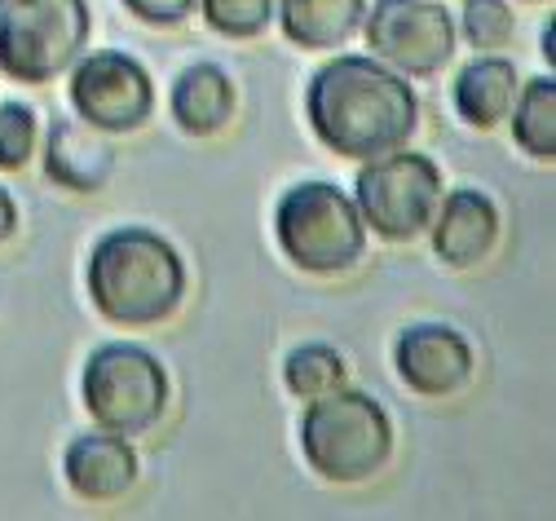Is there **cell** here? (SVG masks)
<instances>
[{
  "label": "cell",
  "instance_id": "obj_1",
  "mask_svg": "<svg viewBox=\"0 0 556 521\" xmlns=\"http://www.w3.org/2000/svg\"><path fill=\"white\" fill-rule=\"evenodd\" d=\"M305 120L331 156L376 160L415 137L420 98L371 53H336L309 76Z\"/></svg>",
  "mask_w": 556,
  "mask_h": 521
},
{
  "label": "cell",
  "instance_id": "obj_2",
  "mask_svg": "<svg viewBox=\"0 0 556 521\" xmlns=\"http://www.w3.org/2000/svg\"><path fill=\"white\" fill-rule=\"evenodd\" d=\"M89 301L115 327H160L186 301V261L181 252L147 231L115 226L89 252Z\"/></svg>",
  "mask_w": 556,
  "mask_h": 521
},
{
  "label": "cell",
  "instance_id": "obj_3",
  "mask_svg": "<svg viewBox=\"0 0 556 521\" xmlns=\"http://www.w3.org/2000/svg\"><path fill=\"white\" fill-rule=\"evenodd\" d=\"M301 456L336 486H363L393 460V420L363 389H331L301 411Z\"/></svg>",
  "mask_w": 556,
  "mask_h": 521
},
{
  "label": "cell",
  "instance_id": "obj_4",
  "mask_svg": "<svg viewBox=\"0 0 556 521\" xmlns=\"http://www.w3.org/2000/svg\"><path fill=\"white\" fill-rule=\"evenodd\" d=\"M274 239L283 257L314 278L350 274L367 252V226L354 195L331 182H296L274 208Z\"/></svg>",
  "mask_w": 556,
  "mask_h": 521
},
{
  "label": "cell",
  "instance_id": "obj_5",
  "mask_svg": "<svg viewBox=\"0 0 556 521\" xmlns=\"http://www.w3.org/2000/svg\"><path fill=\"white\" fill-rule=\"evenodd\" d=\"M89 0H0V76L49 85L89 49Z\"/></svg>",
  "mask_w": 556,
  "mask_h": 521
},
{
  "label": "cell",
  "instance_id": "obj_6",
  "mask_svg": "<svg viewBox=\"0 0 556 521\" xmlns=\"http://www.w3.org/2000/svg\"><path fill=\"white\" fill-rule=\"evenodd\" d=\"M80 398L98 429L119 437H142L168 411V371L147 345L111 340L89 353Z\"/></svg>",
  "mask_w": 556,
  "mask_h": 521
},
{
  "label": "cell",
  "instance_id": "obj_7",
  "mask_svg": "<svg viewBox=\"0 0 556 521\" xmlns=\"http://www.w3.org/2000/svg\"><path fill=\"white\" fill-rule=\"evenodd\" d=\"M354 203L376 239L415 244L429 235L433 212L442 203V169L410 146H397L389 156L363 160L354 177Z\"/></svg>",
  "mask_w": 556,
  "mask_h": 521
},
{
  "label": "cell",
  "instance_id": "obj_8",
  "mask_svg": "<svg viewBox=\"0 0 556 521\" xmlns=\"http://www.w3.org/2000/svg\"><path fill=\"white\" fill-rule=\"evenodd\" d=\"M363 36L376 62L406 80H425L455 58V18L442 0H376L363 14Z\"/></svg>",
  "mask_w": 556,
  "mask_h": 521
},
{
  "label": "cell",
  "instance_id": "obj_9",
  "mask_svg": "<svg viewBox=\"0 0 556 521\" xmlns=\"http://www.w3.org/2000/svg\"><path fill=\"white\" fill-rule=\"evenodd\" d=\"M66 94H72L76 120H85L106 137H128L137 128H147V120L155 115L151 71L124 49L80 53Z\"/></svg>",
  "mask_w": 556,
  "mask_h": 521
},
{
  "label": "cell",
  "instance_id": "obj_10",
  "mask_svg": "<svg viewBox=\"0 0 556 521\" xmlns=\"http://www.w3.org/2000/svg\"><path fill=\"white\" fill-rule=\"evenodd\" d=\"M397 381L420 398H451L472 381V345L446 323H410L393 345Z\"/></svg>",
  "mask_w": 556,
  "mask_h": 521
},
{
  "label": "cell",
  "instance_id": "obj_11",
  "mask_svg": "<svg viewBox=\"0 0 556 521\" xmlns=\"http://www.w3.org/2000/svg\"><path fill=\"white\" fill-rule=\"evenodd\" d=\"M429 239H433V257L442 265H451V270L481 265L500 244V208H495V199L485 190H472V186L446 190L438 212H433Z\"/></svg>",
  "mask_w": 556,
  "mask_h": 521
},
{
  "label": "cell",
  "instance_id": "obj_12",
  "mask_svg": "<svg viewBox=\"0 0 556 521\" xmlns=\"http://www.w3.org/2000/svg\"><path fill=\"white\" fill-rule=\"evenodd\" d=\"M62 473H66V486H72L80 499L115 504L137 486L142 464H137V451H132L128 437L98 429V433H85V437H76L72 446H66Z\"/></svg>",
  "mask_w": 556,
  "mask_h": 521
},
{
  "label": "cell",
  "instance_id": "obj_13",
  "mask_svg": "<svg viewBox=\"0 0 556 521\" xmlns=\"http://www.w3.org/2000/svg\"><path fill=\"white\" fill-rule=\"evenodd\" d=\"M102 137L106 133L89 128L85 120H53L49 141H45V177L76 195L102 190L115 169V151Z\"/></svg>",
  "mask_w": 556,
  "mask_h": 521
},
{
  "label": "cell",
  "instance_id": "obj_14",
  "mask_svg": "<svg viewBox=\"0 0 556 521\" xmlns=\"http://www.w3.org/2000/svg\"><path fill=\"white\" fill-rule=\"evenodd\" d=\"M239 94L217 62H190L168 89V111L186 137H217L235 120Z\"/></svg>",
  "mask_w": 556,
  "mask_h": 521
},
{
  "label": "cell",
  "instance_id": "obj_15",
  "mask_svg": "<svg viewBox=\"0 0 556 521\" xmlns=\"http://www.w3.org/2000/svg\"><path fill=\"white\" fill-rule=\"evenodd\" d=\"M367 0H274V23L296 49H344L363 32Z\"/></svg>",
  "mask_w": 556,
  "mask_h": 521
},
{
  "label": "cell",
  "instance_id": "obj_16",
  "mask_svg": "<svg viewBox=\"0 0 556 521\" xmlns=\"http://www.w3.org/2000/svg\"><path fill=\"white\" fill-rule=\"evenodd\" d=\"M517 66L500 53L472 58L455 76V111L468 128H500L508 120V107L517 98Z\"/></svg>",
  "mask_w": 556,
  "mask_h": 521
},
{
  "label": "cell",
  "instance_id": "obj_17",
  "mask_svg": "<svg viewBox=\"0 0 556 521\" xmlns=\"http://www.w3.org/2000/svg\"><path fill=\"white\" fill-rule=\"evenodd\" d=\"M508 120H513V141L530 160H543V164L556 160V80L552 76L517 85Z\"/></svg>",
  "mask_w": 556,
  "mask_h": 521
},
{
  "label": "cell",
  "instance_id": "obj_18",
  "mask_svg": "<svg viewBox=\"0 0 556 521\" xmlns=\"http://www.w3.org/2000/svg\"><path fill=\"white\" fill-rule=\"evenodd\" d=\"M344 381H350V362H344L340 349H331V345H323V340L292 349L288 362H283V385H288V394L301 398V402H309V398H318V394H331V389H340Z\"/></svg>",
  "mask_w": 556,
  "mask_h": 521
},
{
  "label": "cell",
  "instance_id": "obj_19",
  "mask_svg": "<svg viewBox=\"0 0 556 521\" xmlns=\"http://www.w3.org/2000/svg\"><path fill=\"white\" fill-rule=\"evenodd\" d=\"M203 23L226 40H256L274 23V0H199Z\"/></svg>",
  "mask_w": 556,
  "mask_h": 521
},
{
  "label": "cell",
  "instance_id": "obj_20",
  "mask_svg": "<svg viewBox=\"0 0 556 521\" xmlns=\"http://www.w3.org/2000/svg\"><path fill=\"white\" fill-rule=\"evenodd\" d=\"M472 49L481 53H495L513 40L517 32V18H513V5L508 0H464L459 10V27H455Z\"/></svg>",
  "mask_w": 556,
  "mask_h": 521
},
{
  "label": "cell",
  "instance_id": "obj_21",
  "mask_svg": "<svg viewBox=\"0 0 556 521\" xmlns=\"http://www.w3.org/2000/svg\"><path fill=\"white\" fill-rule=\"evenodd\" d=\"M36 111L27 102H0V173H18L36 156Z\"/></svg>",
  "mask_w": 556,
  "mask_h": 521
},
{
  "label": "cell",
  "instance_id": "obj_22",
  "mask_svg": "<svg viewBox=\"0 0 556 521\" xmlns=\"http://www.w3.org/2000/svg\"><path fill=\"white\" fill-rule=\"evenodd\" d=\"M194 5H199V0H124V10H128L137 23L160 27V32L181 27V23L194 14Z\"/></svg>",
  "mask_w": 556,
  "mask_h": 521
},
{
  "label": "cell",
  "instance_id": "obj_23",
  "mask_svg": "<svg viewBox=\"0 0 556 521\" xmlns=\"http://www.w3.org/2000/svg\"><path fill=\"white\" fill-rule=\"evenodd\" d=\"M14 235H18V203L5 186H0V248H5Z\"/></svg>",
  "mask_w": 556,
  "mask_h": 521
},
{
  "label": "cell",
  "instance_id": "obj_24",
  "mask_svg": "<svg viewBox=\"0 0 556 521\" xmlns=\"http://www.w3.org/2000/svg\"><path fill=\"white\" fill-rule=\"evenodd\" d=\"M539 53L547 58V66L556 62V23H552V18H547V27H543V49H539Z\"/></svg>",
  "mask_w": 556,
  "mask_h": 521
},
{
  "label": "cell",
  "instance_id": "obj_25",
  "mask_svg": "<svg viewBox=\"0 0 556 521\" xmlns=\"http://www.w3.org/2000/svg\"><path fill=\"white\" fill-rule=\"evenodd\" d=\"M521 5H543V0H521Z\"/></svg>",
  "mask_w": 556,
  "mask_h": 521
}]
</instances>
